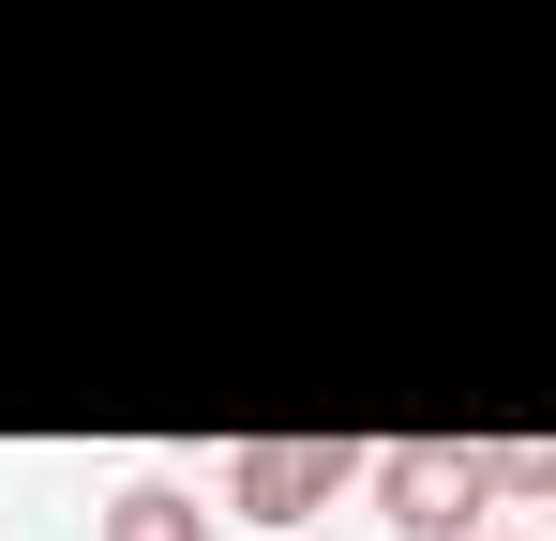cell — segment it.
<instances>
[{
  "instance_id": "cell-1",
  "label": "cell",
  "mask_w": 556,
  "mask_h": 541,
  "mask_svg": "<svg viewBox=\"0 0 556 541\" xmlns=\"http://www.w3.org/2000/svg\"><path fill=\"white\" fill-rule=\"evenodd\" d=\"M362 496H376L406 541H466V527H496L481 451H466V437H391V451H362Z\"/></svg>"
},
{
  "instance_id": "cell-2",
  "label": "cell",
  "mask_w": 556,
  "mask_h": 541,
  "mask_svg": "<svg viewBox=\"0 0 556 541\" xmlns=\"http://www.w3.org/2000/svg\"><path fill=\"white\" fill-rule=\"evenodd\" d=\"M346 481H362V451H346V437H241V451H226V512L271 527V541L301 527V512H331Z\"/></svg>"
},
{
  "instance_id": "cell-3",
  "label": "cell",
  "mask_w": 556,
  "mask_h": 541,
  "mask_svg": "<svg viewBox=\"0 0 556 541\" xmlns=\"http://www.w3.org/2000/svg\"><path fill=\"white\" fill-rule=\"evenodd\" d=\"M91 541H211V512H195L181 481H121V496H105V527Z\"/></svg>"
},
{
  "instance_id": "cell-4",
  "label": "cell",
  "mask_w": 556,
  "mask_h": 541,
  "mask_svg": "<svg viewBox=\"0 0 556 541\" xmlns=\"http://www.w3.org/2000/svg\"><path fill=\"white\" fill-rule=\"evenodd\" d=\"M481 496H556V437H496L481 451Z\"/></svg>"
},
{
  "instance_id": "cell-5",
  "label": "cell",
  "mask_w": 556,
  "mask_h": 541,
  "mask_svg": "<svg viewBox=\"0 0 556 541\" xmlns=\"http://www.w3.org/2000/svg\"><path fill=\"white\" fill-rule=\"evenodd\" d=\"M466 541H511V527H466Z\"/></svg>"
}]
</instances>
